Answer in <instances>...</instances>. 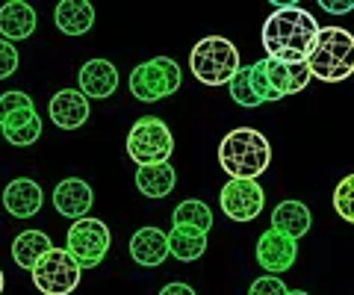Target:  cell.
Masks as SVG:
<instances>
[{
	"label": "cell",
	"mask_w": 354,
	"mask_h": 295,
	"mask_svg": "<svg viewBox=\"0 0 354 295\" xmlns=\"http://www.w3.org/2000/svg\"><path fill=\"white\" fill-rule=\"evenodd\" d=\"M319 36V21L301 6L274 9L263 24V48L274 62H307Z\"/></svg>",
	"instance_id": "1"
},
{
	"label": "cell",
	"mask_w": 354,
	"mask_h": 295,
	"mask_svg": "<svg viewBox=\"0 0 354 295\" xmlns=\"http://www.w3.org/2000/svg\"><path fill=\"white\" fill-rule=\"evenodd\" d=\"M272 162V142L254 127H236L221 139L218 166L230 180H257Z\"/></svg>",
	"instance_id": "2"
},
{
	"label": "cell",
	"mask_w": 354,
	"mask_h": 295,
	"mask_svg": "<svg viewBox=\"0 0 354 295\" xmlns=\"http://www.w3.org/2000/svg\"><path fill=\"white\" fill-rule=\"evenodd\" d=\"M310 74L322 83H342L354 74V36L342 27H319L316 45L307 57Z\"/></svg>",
	"instance_id": "3"
},
{
	"label": "cell",
	"mask_w": 354,
	"mask_h": 295,
	"mask_svg": "<svg viewBox=\"0 0 354 295\" xmlns=\"http://www.w3.org/2000/svg\"><path fill=\"white\" fill-rule=\"evenodd\" d=\"M189 68H192L198 83L218 89V86H227L236 77V71L242 68L239 50H236L234 41L225 39V36H207L192 48Z\"/></svg>",
	"instance_id": "4"
},
{
	"label": "cell",
	"mask_w": 354,
	"mask_h": 295,
	"mask_svg": "<svg viewBox=\"0 0 354 295\" xmlns=\"http://www.w3.org/2000/svg\"><path fill=\"white\" fill-rule=\"evenodd\" d=\"M180 89V65L169 57H153L130 71V95L142 104H153Z\"/></svg>",
	"instance_id": "5"
},
{
	"label": "cell",
	"mask_w": 354,
	"mask_h": 295,
	"mask_svg": "<svg viewBox=\"0 0 354 295\" xmlns=\"http://www.w3.org/2000/svg\"><path fill=\"white\" fill-rule=\"evenodd\" d=\"M174 151L171 130L162 118L145 115L130 127L127 136V154L136 166H157V162H169Z\"/></svg>",
	"instance_id": "6"
},
{
	"label": "cell",
	"mask_w": 354,
	"mask_h": 295,
	"mask_svg": "<svg viewBox=\"0 0 354 295\" xmlns=\"http://www.w3.org/2000/svg\"><path fill=\"white\" fill-rule=\"evenodd\" d=\"M113 245V234L101 218H77L68 227V239H65V251L80 263V269H95L104 263L106 251Z\"/></svg>",
	"instance_id": "7"
},
{
	"label": "cell",
	"mask_w": 354,
	"mask_h": 295,
	"mask_svg": "<svg viewBox=\"0 0 354 295\" xmlns=\"http://www.w3.org/2000/svg\"><path fill=\"white\" fill-rule=\"evenodd\" d=\"M30 275L41 295H71L80 283L83 269L65 248H50Z\"/></svg>",
	"instance_id": "8"
},
{
	"label": "cell",
	"mask_w": 354,
	"mask_h": 295,
	"mask_svg": "<svg viewBox=\"0 0 354 295\" xmlns=\"http://www.w3.org/2000/svg\"><path fill=\"white\" fill-rule=\"evenodd\" d=\"M221 213L234 222H254L263 207H266V192L257 180H230L218 195Z\"/></svg>",
	"instance_id": "9"
},
{
	"label": "cell",
	"mask_w": 354,
	"mask_h": 295,
	"mask_svg": "<svg viewBox=\"0 0 354 295\" xmlns=\"http://www.w3.org/2000/svg\"><path fill=\"white\" fill-rule=\"evenodd\" d=\"M298 257V239L286 236L281 231H266L257 239V263L269 272V275H281V272L292 269Z\"/></svg>",
	"instance_id": "10"
},
{
	"label": "cell",
	"mask_w": 354,
	"mask_h": 295,
	"mask_svg": "<svg viewBox=\"0 0 354 295\" xmlns=\"http://www.w3.org/2000/svg\"><path fill=\"white\" fill-rule=\"evenodd\" d=\"M92 204H95V192L83 178H65L53 189V207H57V213L65 218H74V222L77 218H86Z\"/></svg>",
	"instance_id": "11"
},
{
	"label": "cell",
	"mask_w": 354,
	"mask_h": 295,
	"mask_svg": "<svg viewBox=\"0 0 354 295\" xmlns=\"http://www.w3.org/2000/svg\"><path fill=\"white\" fill-rule=\"evenodd\" d=\"M48 113H50V122L57 127L77 130V127L86 124V118H88L92 109H88V97L80 89H59L50 97Z\"/></svg>",
	"instance_id": "12"
},
{
	"label": "cell",
	"mask_w": 354,
	"mask_h": 295,
	"mask_svg": "<svg viewBox=\"0 0 354 295\" xmlns=\"http://www.w3.org/2000/svg\"><path fill=\"white\" fill-rule=\"evenodd\" d=\"M44 204V192L32 178H18L12 183H6L3 189V207L9 216L15 218H32Z\"/></svg>",
	"instance_id": "13"
},
{
	"label": "cell",
	"mask_w": 354,
	"mask_h": 295,
	"mask_svg": "<svg viewBox=\"0 0 354 295\" xmlns=\"http://www.w3.org/2000/svg\"><path fill=\"white\" fill-rule=\"evenodd\" d=\"M130 257L145 269L162 266L165 257H171L169 254V234H162L160 227H139L130 239Z\"/></svg>",
	"instance_id": "14"
},
{
	"label": "cell",
	"mask_w": 354,
	"mask_h": 295,
	"mask_svg": "<svg viewBox=\"0 0 354 295\" xmlns=\"http://www.w3.org/2000/svg\"><path fill=\"white\" fill-rule=\"evenodd\" d=\"M39 15L24 0H9L0 6V36L6 41H24L36 32Z\"/></svg>",
	"instance_id": "15"
},
{
	"label": "cell",
	"mask_w": 354,
	"mask_h": 295,
	"mask_svg": "<svg viewBox=\"0 0 354 295\" xmlns=\"http://www.w3.org/2000/svg\"><path fill=\"white\" fill-rule=\"evenodd\" d=\"M80 92L86 97H109L118 89V68L109 59H88L83 68H80Z\"/></svg>",
	"instance_id": "16"
},
{
	"label": "cell",
	"mask_w": 354,
	"mask_h": 295,
	"mask_svg": "<svg viewBox=\"0 0 354 295\" xmlns=\"http://www.w3.org/2000/svg\"><path fill=\"white\" fill-rule=\"evenodd\" d=\"M53 21L65 36H86L95 27V6L88 0H62L53 9Z\"/></svg>",
	"instance_id": "17"
},
{
	"label": "cell",
	"mask_w": 354,
	"mask_h": 295,
	"mask_svg": "<svg viewBox=\"0 0 354 295\" xmlns=\"http://www.w3.org/2000/svg\"><path fill=\"white\" fill-rule=\"evenodd\" d=\"M310 225H313V216L301 201H281L272 213V231H281L292 239H301L310 231Z\"/></svg>",
	"instance_id": "18"
},
{
	"label": "cell",
	"mask_w": 354,
	"mask_h": 295,
	"mask_svg": "<svg viewBox=\"0 0 354 295\" xmlns=\"http://www.w3.org/2000/svg\"><path fill=\"white\" fill-rule=\"evenodd\" d=\"M50 248H53V242L44 231H21L12 242V260H15V266L32 272Z\"/></svg>",
	"instance_id": "19"
},
{
	"label": "cell",
	"mask_w": 354,
	"mask_h": 295,
	"mask_svg": "<svg viewBox=\"0 0 354 295\" xmlns=\"http://www.w3.org/2000/svg\"><path fill=\"white\" fill-rule=\"evenodd\" d=\"M36 115V104L27 92H6L0 95V130H15L30 124Z\"/></svg>",
	"instance_id": "20"
},
{
	"label": "cell",
	"mask_w": 354,
	"mask_h": 295,
	"mask_svg": "<svg viewBox=\"0 0 354 295\" xmlns=\"http://www.w3.org/2000/svg\"><path fill=\"white\" fill-rule=\"evenodd\" d=\"M174 183H177V174L169 162L139 166V171H136V187L142 195H148V198H165V195H171Z\"/></svg>",
	"instance_id": "21"
},
{
	"label": "cell",
	"mask_w": 354,
	"mask_h": 295,
	"mask_svg": "<svg viewBox=\"0 0 354 295\" xmlns=\"http://www.w3.org/2000/svg\"><path fill=\"white\" fill-rule=\"evenodd\" d=\"M207 251V234L189 231V227H171L169 234V254L180 263H192Z\"/></svg>",
	"instance_id": "22"
},
{
	"label": "cell",
	"mask_w": 354,
	"mask_h": 295,
	"mask_svg": "<svg viewBox=\"0 0 354 295\" xmlns=\"http://www.w3.org/2000/svg\"><path fill=\"white\" fill-rule=\"evenodd\" d=\"M171 225L174 227H189V231H198V234H207L213 227V210L198 201V198H186L183 204L174 207L171 213Z\"/></svg>",
	"instance_id": "23"
},
{
	"label": "cell",
	"mask_w": 354,
	"mask_h": 295,
	"mask_svg": "<svg viewBox=\"0 0 354 295\" xmlns=\"http://www.w3.org/2000/svg\"><path fill=\"white\" fill-rule=\"evenodd\" d=\"M230 86V97L239 104V106H260V101H257V95H254V86H251V65L245 68L236 71V77L227 83Z\"/></svg>",
	"instance_id": "24"
},
{
	"label": "cell",
	"mask_w": 354,
	"mask_h": 295,
	"mask_svg": "<svg viewBox=\"0 0 354 295\" xmlns=\"http://www.w3.org/2000/svg\"><path fill=\"white\" fill-rule=\"evenodd\" d=\"M334 210L346 218V222L354 225V174L342 178L334 189Z\"/></svg>",
	"instance_id": "25"
},
{
	"label": "cell",
	"mask_w": 354,
	"mask_h": 295,
	"mask_svg": "<svg viewBox=\"0 0 354 295\" xmlns=\"http://www.w3.org/2000/svg\"><path fill=\"white\" fill-rule=\"evenodd\" d=\"M251 86H254V95H257V101H260V104L281 101V97L274 95V89H272L269 77H266V65H263V59L251 65Z\"/></svg>",
	"instance_id": "26"
},
{
	"label": "cell",
	"mask_w": 354,
	"mask_h": 295,
	"mask_svg": "<svg viewBox=\"0 0 354 295\" xmlns=\"http://www.w3.org/2000/svg\"><path fill=\"white\" fill-rule=\"evenodd\" d=\"M3 136H6V142L9 145H18V148H27V145H32L39 136H41V118H32L30 124H24V127H15V130H3Z\"/></svg>",
	"instance_id": "27"
},
{
	"label": "cell",
	"mask_w": 354,
	"mask_h": 295,
	"mask_svg": "<svg viewBox=\"0 0 354 295\" xmlns=\"http://www.w3.org/2000/svg\"><path fill=\"white\" fill-rule=\"evenodd\" d=\"M313 80L307 62H290L286 65V95H298L301 89H307V83Z\"/></svg>",
	"instance_id": "28"
},
{
	"label": "cell",
	"mask_w": 354,
	"mask_h": 295,
	"mask_svg": "<svg viewBox=\"0 0 354 295\" xmlns=\"http://www.w3.org/2000/svg\"><path fill=\"white\" fill-rule=\"evenodd\" d=\"M286 283L274 275H266V278H254L251 287H248V295H286Z\"/></svg>",
	"instance_id": "29"
},
{
	"label": "cell",
	"mask_w": 354,
	"mask_h": 295,
	"mask_svg": "<svg viewBox=\"0 0 354 295\" xmlns=\"http://www.w3.org/2000/svg\"><path fill=\"white\" fill-rule=\"evenodd\" d=\"M18 68V50L12 41H6V39H0V80H6V77H12Z\"/></svg>",
	"instance_id": "30"
},
{
	"label": "cell",
	"mask_w": 354,
	"mask_h": 295,
	"mask_svg": "<svg viewBox=\"0 0 354 295\" xmlns=\"http://www.w3.org/2000/svg\"><path fill=\"white\" fill-rule=\"evenodd\" d=\"M319 6L325 9V12H330V15H346V12H351L354 9V0H319Z\"/></svg>",
	"instance_id": "31"
},
{
	"label": "cell",
	"mask_w": 354,
	"mask_h": 295,
	"mask_svg": "<svg viewBox=\"0 0 354 295\" xmlns=\"http://www.w3.org/2000/svg\"><path fill=\"white\" fill-rule=\"evenodd\" d=\"M160 295H198L189 283H180V280H174V283H165V287L160 289Z\"/></svg>",
	"instance_id": "32"
},
{
	"label": "cell",
	"mask_w": 354,
	"mask_h": 295,
	"mask_svg": "<svg viewBox=\"0 0 354 295\" xmlns=\"http://www.w3.org/2000/svg\"><path fill=\"white\" fill-rule=\"evenodd\" d=\"M3 287H6V280H3V269H0V295H3Z\"/></svg>",
	"instance_id": "33"
},
{
	"label": "cell",
	"mask_w": 354,
	"mask_h": 295,
	"mask_svg": "<svg viewBox=\"0 0 354 295\" xmlns=\"http://www.w3.org/2000/svg\"><path fill=\"white\" fill-rule=\"evenodd\" d=\"M286 295H310V292H304V289H292V292H286Z\"/></svg>",
	"instance_id": "34"
}]
</instances>
